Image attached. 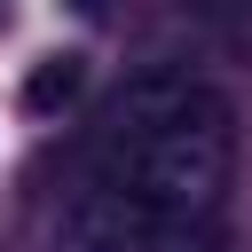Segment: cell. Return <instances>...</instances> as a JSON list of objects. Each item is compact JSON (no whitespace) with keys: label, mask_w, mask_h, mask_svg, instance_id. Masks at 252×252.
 Here are the masks:
<instances>
[{"label":"cell","mask_w":252,"mask_h":252,"mask_svg":"<svg viewBox=\"0 0 252 252\" xmlns=\"http://www.w3.org/2000/svg\"><path fill=\"white\" fill-rule=\"evenodd\" d=\"M79 87H87V63H79V55H39L32 79H24V110H32V118H55V110L79 102Z\"/></svg>","instance_id":"2"},{"label":"cell","mask_w":252,"mask_h":252,"mask_svg":"<svg viewBox=\"0 0 252 252\" xmlns=\"http://www.w3.org/2000/svg\"><path fill=\"white\" fill-rule=\"evenodd\" d=\"M228 173L236 110L181 63L142 71L94 118V150L63 205L55 252H205Z\"/></svg>","instance_id":"1"}]
</instances>
